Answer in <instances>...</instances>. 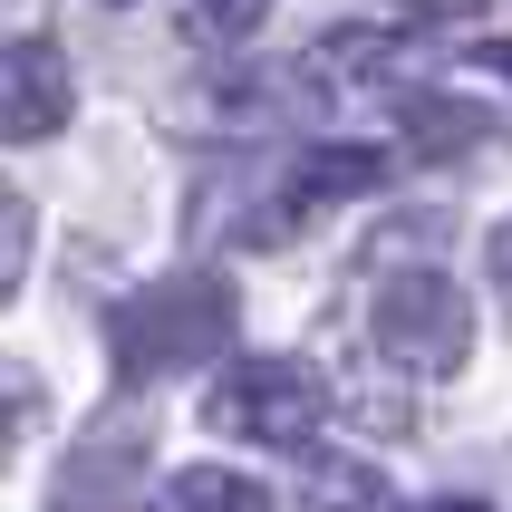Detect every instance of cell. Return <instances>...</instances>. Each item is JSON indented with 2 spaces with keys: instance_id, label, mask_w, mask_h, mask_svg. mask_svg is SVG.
I'll use <instances>...</instances> for the list:
<instances>
[{
  "instance_id": "6da1fadb",
  "label": "cell",
  "mask_w": 512,
  "mask_h": 512,
  "mask_svg": "<svg viewBox=\"0 0 512 512\" xmlns=\"http://www.w3.org/2000/svg\"><path fill=\"white\" fill-rule=\"evenodd\" d=\"M232 329V290L223 281H155L136 290L126 310H116V368L126 377H155V368H194V358H213Z\"/></svg>"
},
{
  "instance_id": "7a4b0ae2",
  "label": "cell",
  "mask_w": 512,
  "mask_h": 512,
  "mask_svg": "<svg viewBox=\"0 0 512 512\" xmlns=\"http://www.w3.org/2000/svg\"><path fill=\"white\" fill-rule=\"evenodd\" d=\"M203 426L242 435V445H310L329 426V387L300 358H242V368L203 397Z\"/></svg>"
},
{
  "instance_id": "3957f363",
  "label": "cell",
  "mask_w": 512,
  "mask_h": 512,
  "mask_svg": "<svg viewBox=\"0 0 512 512\" xmlns=\"http://www.w3.org/2000/svg\"><path fill=\"white\" fill-rule=\"evenodd\" d=\"M368 339L377 358H397V368H455L464 339H474V319H464V300L445 290V271H406V281H387L368 300Z\"/></svg>"
},
{
  "instance_id": "277c9868",
  "label": "cell",
  "mask_w": 512,
  "mask_h": 512,
  "mask_svg": "<svg viewBox=\"0 0 512 512\" xmlns=\"http://www.w3.org/2000/svg\"><path fill=\"white\" fill-rule=\"evenodd\" d=\"M68 58L49 39H0V145H29V136H58L68 126Z\"/></svg>"
},
{
  "instance_id": "5b68a950",
  "label": "cell",
  "mask_w": 512,
  "mask_h": 512,
  "mask_svg": "<svg viewBox=\"0 0 512 512\" xmlns=\"http://www.w3.org/2000/svg\"><path fill=\"white\" fill-rule=\"evenodd\" d=\"M136 464H145V435H97V445H78L49 512H126L136 503Z\"/></svg>"
},
{
  "instance_id": "8992f818",
  "label": "cell",
  "mask_w": 512,
  "mask_h": 512,
  "mask_svg": "<svg viewBox=\"0 0 512 512\" xmlns=\"http://www.w3.org/2000/svg\"><path fill=\"white\" fill-rule=\"evenodd\" d=\"M155 512H271V493L223 474V464H194V474H174V484L155 493Z\"/></svg>"
},
{
  "instance_id": "52a82bcc",
  "label": "cell",
  "mask_w": 512,
  "mask_h": 512,
  "mask_svg": "<svg viewBox=\"0 0 512 512\" xmlns=\"http://www.w3.org/2000/svg\"><path fill=\"white\" fill-rule=\"evenodd\" d=\"M368 503H377L368 464H319V474H310V512H368Z\"/></svg>"
},
{
  "instance_id": "ba28073f",
  "label": "cell",
  "mask_w": 512,
  "mask_h": 512,
  "mask_svg": "<svg viewBox=\"0 0 512 512\" xmlns=\"http://www.w3.org/2000/svg\"><path fill=\"white\" fill-rule=\"evenodd\" d=\"M20 271H29V203L0 184V300L20 290Z\"/></svg>"
},
{
  "instance_id": "9c48e42d",
  "label": "cell",
  "mask_w": 512,
  "mask_h": 512,
  "mask_svg": "<svg viewBox=\"0 0 512 512\" xmlns=\"http://www.w3.org/2000/svg\"><path fill=\"white\" fill-rule=\"evenodd\" d=\"M194 10H203L213 29H252V20H261V0H194Z\"/></svg>"
},
{
  "instance_id": "30bf717a",
  "label": "cell",
  "mask_w": 512,
  "mask_h": 512,
  "mask_svg": "<svg viewBox=\"0 0 512 512\" xmlns=\"http://www.w3.org/2000/svg\"><path fill=\"white\" fill-rule=\"evenodd\" d=\"M493 281L512 290V223H493Z\"/></svg>"
},
{
  "instance_id": "8fae6325",
  "label": "cell",
  "mask_w": 512,
  "mask_h": 512,
  "mask_svg": "<svg viewBox=\"0 0 512 512\" xmlns=\"http://www.w3.org/2000/svg\"><path fill=\"white\" fill-rule=\"evenodd\" d=\"M426 512H484V503H426Z\"/></svg>"
}]
</instances>
